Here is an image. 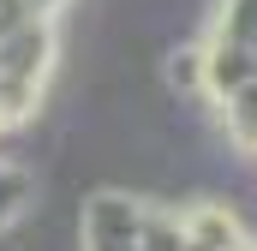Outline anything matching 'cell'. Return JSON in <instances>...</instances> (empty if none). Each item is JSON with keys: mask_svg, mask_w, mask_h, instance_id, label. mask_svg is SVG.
Instances as JSON below:
<instances>
[{"mask_svg": "<svg viewBox=\"0 0 257 251\" xmlns=\"http://www.w3.org/2000/svg\"><path fill=\"white\" fill-rule=\"evenodd\" d=\"M138 209H144V197H132L120 186H96L84 197V251H132Z\"/></svg>", "mask_w": 257, "mask_h": 251, "instance_id": "cell-1", "label": "cell"}, {"mask_svg": "<svg viewBox=\"0 0 257 251\" xmlns=\"http://www.w3.org/2000/svg\"><path fill=\"white\" fill-rule=\"evenodd\" d=\"M162 90L180 96H203V42H174L162 54Z\"/></svg>", "mask_w": 257, "mask_h": 251, "instance_id": "cell-2", "label": "cell"}]
</instances>
